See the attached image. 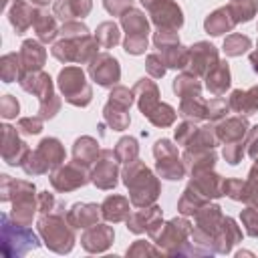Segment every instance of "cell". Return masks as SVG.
Wrapping results in <instances>:
<instances>
[{
    "instance_id": "cell-49",
    "label": "cell",
    "mask_w": 258,
    "mask_h": 258,
    "mask_svg": "<svg viewBox=\"0 0 258 258\" xmlns=\"http://www.w3.org/2000/svg\"><path fill=\"white\" fill-rule=\"evenodd\" d=\"M18 129L26 135H36L42 129V117L40 115L38 117H22L18 121Z\"/></svg>"
},
{
    "instance_id": "cell-30",
    "label": "cell",
    "mask_w": 258,
    "mask_h": 258,
    "mask_svg": "<svg viewBox=\"0 0 258 258\" xmlns=\"http://www.w3.org/2000/svg\"><path fill=\"white\" fill-rule=\"evenodd\" d=\"M99 147H97V141L93 139V137H81V139H77L75 141V147H73V161L75 163H79V165H83V167H91L95 161H97V157H99Z\"/></svg>"
},
{
    "instance_id": "cell-41",
    "label": "cell",
    "mask_w": 258,
    "mask_h": 258,
    "mask_svg": "<svg viewBox=\"0 0 258 258\" xmlns=\"http://www.w3.org/2000/svg\"><path fill=\"white\" fill-rule=\"evenodd\" d=\"M250 44H252V40L248 36L236 32V34L226 36V40H224V52L228 56H240L242 52H246L250 48Z\"/></svg>"
},
{
    "instance_id": "cell-29",
    "label": "cell",
    "mask_w": 258,
    "mask_h": 258,
    "mask_svg": "<svg viewBox=\"0 0 258 258\" xmlns=\"http://www.w3.org/2000/svg\"><path fill=\"white\" fill-rule=\"evenodd\" d=\"M101 214H103V218L107 222H113V224L125 222L129 218V214H131L129 200L123 198V196H109L101 204Z\"/></svg>"
},
{
    "instance_id": "cell-52",
    "label": "cell",
    "mask_w": 258,
    "mask_h": 258,
    "mask_svg": "<svg viewBox=\"0 0 258 258\" xmlns=\"http://www.w3.org/2000/svg\"><path fill=\"white\" fill-rule=\"evenodd\" d=\"M30 2H32V4H40V6H42V4H48L50 0H30Z\"/></svg>"
},
{
    "instance_id": "cell-48",
    "label": "cell",
    "mask_w": 258,
    "mask_h": 258,
    "mask_svg": "<svg viewBox=\"0 0 258 258\" xmlns=\"http://www.w3.org/2000/svg\"><path fill=\"white\" fill-rule=\"evenodd\" d=\"M145 69H147V73H149L153 79H159V77L165 75L167 64L163 62V58H161L159 54H149L147 60H145Z\"/></svg>"
},
{
    "instance_id": "cell-24",
    "label": "cell",
    "mask_w": 258,
    "mask_h": 258,
    "mask_svg": "<svg viewBox=\"0 0 258 258\" xmlns=\"http://www.w3.org/2000/svg\"><path fill=\"white\" fill-rule=\"evenodd\" d=\"M101 206L97 204H75L69 212H67V220L71 222L73 228H91L95 224H99L101 218Z\"/></svg>"
},
{
    "instance_id": "cell-46",
    "label": "cell",
    "mask_w": 258,
    "mask_h": 258,
    "mask_svg": "<svg viewBox=\"0 0 258 258\" xmlns=\"http://www.w3.org/2000/svg\"><path fill=\"white\" fill-rule=\"evenodd\" d=\"M161 248H155L153 242H145V240H137L127 248V256H159Z\"/></svg>"
},
{
    "instance_id": "cell-7",
    "label": "cell",
    "mask_w": 258,
    "mask_h": 258,
    "mask_svg": "<svg viewBox=\"0 0 258 258\" xmlns=\"http://www.w3.org/2000/svg\"><path fill=\"white\" fill-rule=\"evenodd\" d=\"M97 38L83 34L77 38H62L60 42H56L52 46V56H56L60 62H91L97 56Z\"/></svg>"
},
{
    "instance_id": "cell-33",
    "label": "cell",
    "mask_w": 258,
    "mask_h": 258,
    "mask_svg": "<svg viewBox=\"0 0 258 258\" xmlns=\"http://www.w3.org/2000/svg\"><path fill=\"white\" fill-rule=\"evenodd\" d=\"M34 18H36L34 8L30 4L22 2V0H16L14 6L10 8V22H12V26L16 28L18 34H24L34 24Z\"/></svg>"
},
{
    "instance_id": "cell-4",
    "label": "cell",
    "mask_w": 258,
    "mask_h": 258,
    "mask_svg": "<svg viewBox=\"0 0 258 258\" xmlns=\"http://www.w3.org/2000/svg\"><path fill=\"white\" fill-rule=\"evenodd\" d=\"M38 246H40L38 238L28 226H22L16 222L12 224L6 214L2 216V254L6 258L24 256L30 250H36Z\"/></svg>"
},
{
    "instance_id": "cell-16",
    "label": "cell",
    "mask_w": 258,
    "mask_h": 258,
    "mask_svg": "<svg viewBox=\"0 0 258 258\" xmlns=\"http://www.w3.org/2000/svg\"><path fill=\"white\" fill-rule=\"evenodd\" d=\"M89 75L93 77V81H95L97 85H101V87H111V85H115V83L119 81L121 69H119V62H117L111 54L101 52V54H97V56L91 60V64H89Z\"/></svg>"
},
{
    "instance_id": "cell-14",
    "label": "cell",
    "mask_w": 258,
    "mask_h": 258,
    "mask_svg": "<svg viewBox=\"0 0 258 258\" xmlns=\"http://www.w3.org/2000/svg\"><path fill=\"white\" fill-rule=\"evenodd\" d=\"M147 10L151 12V20L155 22L157 28L177 30L183 24L181 8L173 0H155L153 4L147 6Z\"/></svg>"
},
{
    "instance_id": "cell-44",
    "label": "cell",
    "mask_w": 258,
    "mask_h": 258,
    "mask_svg": "<svg viewBox=\"0 0 258 258\" xmlns=\"http://www.w3.org/2000/svg\"><path fill=\"white\" fill-rule=\"evenodd\" d=\"M228 111H232V109H230V103H228L226 99H222V97H216V99H212V101L208 103L206 117L212 119V121H218V119H224V117L228 115Z\"/></svg>"
},
{
    "instance_id": "cell-9",
    "label": "cell",
    "mask_w": 258,
    "mask_h": 258,
    "mask_svg": "<svg viewBox=\"0 0 258 258\" xmlns=\"http://www.w3.org/2000/svg\"><path fill=\"white\" fill-rule=\"evenodd\" d=\"M121 24L127 32V38L123 42L125 50L129 54H141L147 48V32H149V24L143 16V12L129 8L125 14H121Z\"/></svg>"
},
{
    "instance_id": "cell-12",
    "label": "cell",
    "mask_w": 258,
    "mask_h": 258,
    "mask_svg": "<svg viewBox=\"0 0 258 258\" xmlns=\"http://www.w3.org/2000/svg\"><path fill=\"white\" fill-rule=\"evenodd\" d=\"M153 155L157 159V171L165 179H181L185 173L183 161L177 155L175 145H171L169 139H159L153 147Z\"/></svg>"
},
{
    "instance_id": "cell-26",
    "label": "cell",
    "mask_w": 258,
    "mask_h": 258,
    "mask_svg": "<svg viewBox=\"0 0 258 258\" xmlns=\"http://www.w3.org/2000/svg\"><path fill=\"white\" fill-rule=\"evenodd\" d=\"M248 131H250V125H248V121H246L244 117H230V119H224V121L216 127L218 141H222L224 145L246 139Z\"/></svg>"
},
{
    "instance_id": "cell-27",
    "label": "cell",
    "mask_w": 258,
    "mask_h": 258,
    "mask_svg": "<svg viewBox=\"0 0 258 258\" xmlns=\"http://www.w3.org/2000/svg\"><path fill=\"white\" fill-rule=\"evenodd\" d=\"M230 109L240 115H252L258 111V87H250L248 91H234L228 97Z\"/></svg>"
},
{
    "instance_id": "cell-13",
    "label": "cell",
    "mask_w": 258,
    "mask_h": 258,
    "mask_svg": "<svg viewBox=\"0 0 258 258\" xmlns=\"http://www.w3.org/2000/svg\"><path fill=\"white\" fill-rule=\"evenodd\" d=\"M119 159L115 151L111 149H101L97 161L93 163L91 169V181L99 189H113L117 185V173H119Z\"/></svg>"
},
{
    "instance_id": "cell-11",
    "label": "cell",
    "mask_w": 258,
    "mask_h": 258,
    "mask_svg": "<svg viewBox=\"0 0 258 258\" xmlns=\"http://www.w3.org/2000/svg\"><path fill=\"white\" fill-rule=\"evenodd\" d=\"M153 42L159 50V56L163 58V62L171 69H183L189 60V50L181 46L175 30H167V28H157Z\"/></svg>"
},
{
    "instance_id": "cell-43",
    "label": "cell",
    "mask_w": 258,
    "mask_h": 258,
    "mask_svg": "<svg viewBox=\"0 0 258 258\" xmlns=\"http://www.w3.org/2000/svg\"><path fill=\"white\" fill-rule=\"evenodd\" d=\"M147 119L157 127H167V125H171L175 121V109L171 105H167V103H159V107Z\"/></svg>"
},
{
    "instance_id": "cell-3",
    "label": "cell",
    "mask_w": 258,
    "mask_h": 258,
    "mask_svg": "<svg viewBox=\"0 0 258 258\" xmlns=\"http://www.w3.org/2000/svg\"><path fill=\"white\" fill-rule=\"evenodd\" d=\"M123 181H125V185L129 189V200H131V204L135 208L151 206L159 196L157 177L139 159L127 163V167L123 169Z\"/></svg>"
},
{
    "instance_id": "cell-20",
    "label": "cell",
    "mask_w": 258,
    "mask_h": 258,
    "mask_svg": "<svg viewBox=\"0 0 258 258\" xmlns=\"http://www.w3.org/2000/svg\"><path fill=\"white\" fill-rule=\"evenodd\" d=\"M2 157L6 159V163L10 165H22L26 155L30 153L26 143L18 139L16 135V129H12L10 125H4L2 127Z\"/></svg>"
},
{
    "instance_id": "cell-6",
    "label": "cell",
    "mask_w": 258,
    "mask_h": 258,
    "mask_svg": "<svg viewBox=\"0 0 258 258\" xmlns=\"http://www.w3.org/2000/svg\"><path fill=\"white\" fill-rule=\"evenodd\" d=\"M20 87L28 93H34L40 101V117L42 119H50L56 115V111L60 109V101L58 97L52 93V83H50V77L46 73H26L20 77Z\"/></svg>"
},
{
    "instance_id": "cell-39",
    "label": "cell",
    "mask_w": 258,
    "mask_h": 258,
    "mask_svg": "<svg viewBox=\"0 0 258 258\" xmlns=\"http://www.w3.org/2000/svg\"><path fill=\"white\" fill-rule=\"evenodd\" d=\"M137 153H139V145H137V139L135 137H123L117 141V147H115V155L119 161L123 163H131L137 159Z\"/></svg>"
},
{
    "instance_id": "cell-1",
    "label": "cell",
    "mask_w": 258,
    "mask_h": 258,
    "mask_svg": "<svg viewBox=\"0 0 258 258\" xmlns=\"http://www.w3.org/2000/svg\"><path fill=\"white\" fill-rule=\"evenodd\" d=\"M153 244L161 248L163 254L169 256H191V254H208L206 250L198 248L191 240V224L185 218H173L167 224H159L153 232H149Z\"/></svg>"
},
{
    "instance_id": "cell-40",
    "label": "cell",
    "mask_w": 258,
    "mask_h": 258,
    "mask_svg": "<svg viewBox=\"0 0 258 258\" xmlns=\"http://www.w3.org/2000/svg\"><path fill=\"white\" fill-rule=\"evenodd\" d=\"M97 42L103 46V48H111L119 42L121 34H119V28L115 22H103L99 28H97V34H95Z\"/></svg>"
},
{
    "instance_id": "cell-17",
    "label": "cell",
    "mask_w": 258,
    "mask_h": 258,
    "mask_svg": "<svg viewBox=\"0 0 258 258\" xmlns=\"http://www.w3.org/2000/svg\"><path fill=\"white\" fill-rule=\"evenodd\" d=\"M218 62H220V58H218V50H216L214 44L202 40V42H198L189 48V60H187V64L191 69L189 73L208 75Z\"/></svg>"
},
{
    "instance_id": "cell-34",
    "label": "cell",
    "mask_w": 258,
    "mask_h": 258,
    "mask_svg": "<svg viewBox=\"0 0 258 258\" xmlns=\"http://www.w3.org/2000/svg\"><path fill=\"white\" fill-rule=\"evenodd\" d=\"M89 10H91V0H56L54 4V14L67 22L87 16Z\"/></svg>"
},
{
    "instance_id": "cell-15",
    "label": "cell",
    "mask_w": 258,
    "mask_h": 258,
    "mask_svg": "<svg viewBox=\"0 0 258 258\" xmlns=\"http://www.w3.org/2000/svg\"><path fill=\"white\" fill-rule=\"evenodd\" d=\"M89 181V171L87 167L79 165V163H69L60 169H56L52 175H50V183L56 191H73L81 185H85Z\"/></svg>"
},
{
    "instance_id": "cell-50",
    "label": "cell",
    "mask_w": 258,
    "mask_h": 258,
    "mask_svg": "<svg viewBox=\"0 0 258 258\" xmlns=\"http://www.w3.org/2000/svg\"><path fill=\"white\" fill-rule=\"evenodd\" d=\"M103 4H105V8H107L109 14L119 16V14H125L131 8L133 0H103Z\"/></svg>"
},
{
    "instance_id": "cell-10",
    "label": "cell",
    "mask_w": 258,
    "mask_h": 258,
    "mask_svg": "<svg viewBox=\"0 0 258 258\" xmlns=\"http://www.w3.org/2000/svg\"><path fill=\"white\" fill-rule=\"evenodd\" d=\"M133 91L125 89V87H115L109 95V101L103 109V117L105 121L115 129V131H123L129 127V107L133 103Z\"/></svg>"
},
{
    "instance_id": "cell-19",
    "label": "cell",
    "mask_w": 258,
    "mask_h": 258,
    "mask_svg": "<svg viewBox=\"0 0 258 258\" xmlns=\"http://www.w3.org/2000/svg\"><path fill=\"white\" fill-rule=\"evenodd\" d=\"M127 222V230L133 232V234H143V232H151L155 230L163 220H161V208L157 206H145V208H139L135 212L129 214V218L125 220Z\"/></svg>"
},
{
    "instance_id": "cell-5",
    "label": "cell",
    "mask_w": 258,
    "mask_h": 258,
    "mask_svg": "<svg viewBox=\"0 0 258 258\" xmlns=\"http://www.w3.org/2000/svg\"><path fill=\"white\" fill-rule=\"evenodd\" d=\"M62 161H64V149H62L60 141L54 137H48V139H42L38 143V147L26 155L22 169L28 175H40V173H46V171L58 167Z\"/></svg>"
},
{
    "instance_id": "cell-23",
    "label": "cell",
    "mask_w": 258,
    "mask_h": 258,
    "mask_svg": "<svg viewBox=\"0 0 258 258\" xmlns=\"http://www.w3.org/2000/svg\"><path fill=\"white\" fill-rule=\"evenodd\" d=\"M191 185H194L204 198L212 200V198H220V196H224L226 179L220 177L218 173H212V171L208 169V171L191 173Z\"/></svg>"
},
{
    "instance_id": "cell-37",
    "label": "cell",
    "mask_w": 258,
    "mask_h": 258,
    "mask_svg": "<svg viewBox=\"0 0 258 258\" xmlns=\"http://www.w3.org/2000/svg\"><path fill=\"white\" fill-rule=\"evenodd\" d=\"M173 91H175L177 97H181V99L200 97L202 85H200V81H198V75H194V73H181V75L173 81Z\"/></svg>"
},
{
    "instance_id": "cell-31",
    "label": "cell",
    "mask_w": 258,
    "mask_h": 258,
    "mask_svg": "<svg viewBox=\"0 0 258 258\" xmlns=\"http://www.w3.org/2000/svg\"><path fill=\"white\" fill-rule=\"evenodd\" d=\"M183 159L187 161L191 173H200V171H208L214 167L216 153H214V147H202V149H187L185 147Z\"/></svg>"
},
{
    "instance_id": "cell-28",
    "label": "cell",
    "mask_w": 258,
    "mask_h": 258,
    "mask_svg": "<svg viewBox=\"0 0 258 258\" xmlns=\"http://www.w3.org/2000/svg\"><path fill=\"white\" fill-rule=\"evenodd\" d=\"M234 26H236V20H234V16H232L230 6H222V8L214 10V12L206 18V22H204L206 32H208V34H214V36L224 34V32H230Z\"/></svg>"
},
{
    "instance_id": "cell-22",
    "label": "cell",
    "mask_w": 258,
    "mask_h": 258,
    "mask_svg": "<svg viewBox=\"0 0 258 258\" xmlns=\"http://www.w3.org/2000/svg\"><path fill=\"white\" fill-rule=\"evenodd\" d=\"M133 95L137 97V105H139V111L143 113V117H149L157 107H159V91H157V85L149 79H141L135 87H133Z\"/></svg>"
},
{
    "instance_id": "cell-53",
    "label": "cell",
    "mask_w": 258,
    "mask_h": 258,
    "mask_svg": "<svg viewBox=\"0 0 258 258\" xmlns=\"http://www.w3.org/2000/svg\"><path fill=\"white\" fill-rule=\"evenodd\" d=\"M232 2H238V0H232Z\"/></svg>"
},
{
    "instance_id": "cell-42",
    "label": "cell",
    "mask_w": 258,
    "mask_h": 258,
    "mask_svg": "<svg viewBox=\"0 0 258 258\" xmlns=\"http://www.w3.org/2000/svg\"><path fill=\"white\" fill-rule=\"evenodd\" d=\"M20 75H22L20 56H16L14 52L4 54V58H2V79H4V83H12L14 79H20Z\"/></svg>"
},
{
    "instance_id": "cell-25",
    "label": "cell",
    "mask_w": 258,
    "mask_h": 258,
    "mask_svg": "<svg viewBox=\"0 0 258 258\" xmlns=\"http://www.w3.org/2000/svg\"><path fill=\"white\" fill-rule=\"evenodd\" d=\"M18 56H20V64H22V75H26V73H36V71H40V67L44 64L46 50H44L42 44L36 42V40H24ZM22 75H20V77H22Z\"/></svg>"
},
{
    "instance_id": "cell-36",
    "label": "cell",
    "mask_w": 258,
    "mask_h": 258,
    "mask_svg": "<svg viewBox=\"0 0 258 258\" xmlns=\"http://www.w3.org/2000/svg\"><path fill=\"white\" fill-rule=\"evenodd\" d=\"M34 30H36V36L40 42H50L54 40L58 28H56V20L52 14H48L46 10H40L36 12V18H34Z\"/></svg>"
},
{
    "instance_id": "cell-38",
    "label": "cell",
    "mask_w": 258,
    "mask_h": 258,
    "mask_svg": "<svg viewBox=\"0 0 258 258\" xmlns=\"http://www.w3.org/2000/svg\"><path fill=\"white\" fill-rule=\"evenodd\" d=\"M206 109H208V103L200 97H187V99H181V105H179V113L189 119V121H200L206 117Z\"/></svg>"
},
{
    "instance_id": "cell-8",
    "label": "cell",
    "mask_w": 258,
    "mask_h": 258,
    "mask_svg": "<svg viewBox=\"0 0 258 258\" xmlns=\"http://www.w3.org/2000/svg\"><path fill=\"white\" fill-rule=\"evenodd\" d=\"M58 87L71 105L87 107L91 103L93 91L85 79V73L79 67H64L58 75Z\"/></svg>"
},
{
    "instance_id": "cell-21",
    "label": "cell",
    "mask_w": 258,
    "mask_h": 258,
    "mask_svg": "<svg viewBox=\"0 0 258 258\" xmlns=\"http://www.w3.org/2000/svg\"><path fill=\"white\" fill-rule=\"evenodd\" d=\"M240 240H242V230L238 228V224L232 218H222L220 228L214 236L212 250L214 254H228Z\"/></svg>"
},
{
    "instance_id": "cell-32",
    "label": "cell",
    "mask_w": 258,
    "mask_h": 258,
    "mask_svg": "<svg viewBox=\"0 0 258 258\" xmlns=\"http://www.w3.org/2000/svg\"><path fill=\"white\" fill-rule=\"evenodd\" d=\"M206 87L210 89L212 95L220 97L226 93V89L230 87V67L226 60H220L208 75H206Z\"/></svg>"
},
{
    "instance_id": "cell-45",
    "label": "cell",
    "mask_w": 258,
    "mask_h": 258,
    "mask_svg": "<svg viewBox=\"0 0 258 258\" xmlns=\"http://www.w3.org/2000/svg\"><path fill=\"white\" fill-rule=\"evenodd\" d=\"M240 220H242V226H244L246 234L252 236V238H258V210L252 208V206H248V208L242 212Z\"/></svg>"
},
{
    "instance_id": "cell-2",
    "label": "cell",
    "mask_w": 258,
    "mask_h": 258,
    "mask_svg": "<svg viewBox=\"0 0 258 258\" xmlns=\"http://www.w3.org/2000/svg\"><path fill=\"white\" fill-rule=\"evenodd\" d=\"M38 234L42 236V242L48 250L56 252V254H69L75 246V228L71 226V222L67 220L64 214V206L40 214L38 222Z\"/></svg>"
},
{
    "instance_id": "cell-18",
    "label": "cell",
    "mask_w": 258,
    "mask_h": 258,
    "mask_svg": "<svg viewBox=\"0 0 258 258\" xmlns=\"http://www.w3.org/2000/svg\"><path fill=\"white\" fill-rule=\"evenodd\" d=\"M115 240V232L107 224H95L91 228H85L81 236V246L91 254H101L109 250V246Z\"/></svg>"
},
{
    "instance_id": "cell-51",
    "label": "cell",
    "mask_w": 258,
    "mask_h": 258,
    "mask_svg": "<svg viewBox=\"0 0 258 258\" xmlns=\"http://www.w3.org/2000/svg\"><path fill=\"white\" fill-rule=\"evenodd\" d=\"M2 115H4L6 119L18 115V101L12 99L10 95H4V99H2Z\"/></svg>"
},
{
    "instance_id": "cell-47",
    "label": "cell",
    "mask_w": 258,
    "mask_h": 258,
    "mask_svg": "<svg viewBox=\"0 0 258 258\" xmlns=\"http://www.w3.org/2000/svg\"><path fill=\"white\" fill-rule=\"evenodd\" d=\"M200 127L196 125V121H183L177 129H175V141L179 143V145H187L191 139H194V135H196V131H198Z\"/></svg>"
},
{
    "instance_id": "cell-35",
    "label": "cell",
    "mask_w": 258,
    "mask_h": 258,
    "mask_svg": "<svg viewBox=\"0 0 258 258\" xmlns=\"http://www.w3.org/2000/svg\"><path fill=\"white\" fill-rule=\"evenodd\" d=\"M210 200L208 198H204L191 183L185 187V191L181 194V198H179V202H177V210L183 214V216H196V212L202 208V206H206Z\"/></svg>"
}]
</instances>
